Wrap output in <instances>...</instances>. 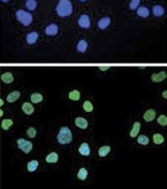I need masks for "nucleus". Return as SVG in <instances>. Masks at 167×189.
I'll return each mask as SVG.
<instances>
[{
    "mask_svg": "<svg viewBox=\"0 0 167 189\" xmlns=\"http://www.w3.org/2000/svg\"><path fill=\"white\" fill-rule=\"evenodd\" d=\"M56 12L59 17L70 16L73 13V5L69 0H59L56 7Z\"/></svg>",
    "mask_w": 167,
    "mask_h": 189,
    "instance_id": "1",
    "label": "nucleus"
},
{
    "mask_svg": "<svg viewBox=\"0 0 167 189\" xmlns=\"http://www.w3.org/2000/svg\"><path fill=\"white\" fill-rule=\"evenodd\" d=\"M72 139H73V136H72L71 131L66 126L61 127L59 134L57 135L58 142L61 145H66L71 142Z\"/></svg>",
    "mask_w": 167,
    "mask_h": 189,
    "instance_id": "2",
    "label": "nucleus"
},
{
    "mask_svg": "<svg viewBox=\"0 0 167 189\" xmlns=\"http://www.w3.org/2000/svg\"><path fill=\"white\" fill-rule=\"evenodd\" d=\"M16 18L23 25L28 26L33 22V16L29 12H26L23 9H19L16 12Z\"/></svg>",
    "mask_w": 167,
    "mask_h": 189,
    "instance_id": "3",
    "label": "nucleus"
},
{
    "mask_svg": "<svg viewBox=\"0 0 167 189\" xmlns=\"http://www.w3.org/2000/svg\"><path fill=\"white\" fill-rule=\"evenodd\" d=\"M17 143H18L19 149L22 151H24L25 154L29 153L33 149V143L29 142V141L25 140L24 138L19 139L17 141Z\"/></svg>",
    "mask_w": 167,
    "mask_h": 189,
    "instance_id": "4",
    "label": "nucleus"
},
{
    "mask_svg": "<svg viewBox=\"0 0 167 189\" xmlns=\"http://www.w3.org/2000/svg\"><path fill=\"white\" fill-rule=\"evenodd\" d=\"M78 24L82 29H89L91 25L90 17L87 14H82L78 20Z\"/></svg>",
    "mask_w": 167,
    "mask_h": 189,
    "instance_id": "5",
    "label": "nucleus"
},
{
    "mask_svg": "<svg viewBox=\"0 0 167 189\" xmlns=\"http://www.w3.org/2000/svg\"><path fill=\"white\" fill-rule=\"evenodd\" d=\"M167 74L165 71H160L159 73H155L151 75V80L154 83L162 82L164 79H166Z\"/></svg>",
    "mask_w": 167,
    "mask_h": 189,
    "instance_id": "6",
    "label": "nucleus"
},
{
    "mask_svg": "<svg viewBox=\"0 0 167 189\" xmlns=\"http://www.w3.org/2000/svg\"><path fill=\"white\" fill-rule=\"evenodd\" d=\"M59 32V27L55 24H51L48 25L45 29V34L48 36H55Z\"/></svg>",
    "mask_w": 167,
    "mask_h": 189,
    "instance_id": "7",
    "label": "nucleus"
},
{
    "mask_svg": "<svg viewBox=\"0 0 167 189\" xmlns=\"http://www.w3.org/2000/svg\"><path fill=\"white\" fill-rule=\"evenodd\" d=\"M156 116V111L154 109H149L145 112L143 118L146 122H151V121H154L155 118Z\"/></svg>",
    "mask_w": 167,
    "mask_h": 189,
    "instance_id": "8",
    "label": "nucleus"
},
{
    "mask_svg": "<svg viewBox=\"0 0 167 189\" xmlns=\"http://www.w3.org/2000/svg\"><path fill=\"white\" fill-rule=\"evenodd\" d=\"M110 23H111L110 18H109V17H104V18H102V19H100L99 20L98 27H99V29L104 30V29H106L107 27L110 25Z\"/></svg>",
    "mask_w": 167,
    "mask_h": 189,
    "instance_id": "9",
    "label": "nucleus"
},
{
    "mask_svg": "<svg viewBox=\"0 0 167 189\" xmlns=\"http://www.w3.org/2000/svg\"><path fill=\"white\" fill-rule=\"evenodd\" d=\"M74 123H75V126H76L77 127L83 129V130L87 128L88 125H89L88 121L85 120V118L83 117H77L76 119H75V121H74Z\"/></svg>",
    "mask_w": 167,
    "mask_h": 189,
    "instance_id": "10",
    "label": "nucleus"
},
{
    "mask_svg": "<svg viewBox=\"0 0 167 189\" xmlns=\"http://www.w3.org/2000/svg\"><path fill=\"white\" fill-rule=\"evenodd\" d=\"M79 151L80 153L83 156H88L90 155V146L88 145V143L84 142L80 145V148H79Z\"/></svg>",
    "mask_w": 167,
    "mask_h": 189,
    "instance_id": "11",
    "label": "nucleus"
},
{
    "mask_svg": "<svg viewBox=\"0 0 167 189\" xmlns=\"http://www.w3.org/2000/svg\"><path fill=\"white\" fill-rule=\"evenodd\" d=\"M38 34L37 32H30L27 34L26 37V40L29 44H35L36 41L38 40Z\"/></svg>",
    "mask_w": 167,
    "mask_h": 189,
    "instance_id": "12",
    "label": "nucleus"
},
{
    "mask_svg": "<svg viewBox=\"0 0 167 189\" xmlns=\"http://www.w3.org/2000/svg\"><path fill=\"white\" fill-rule=\"evenodd\" d=\"M140 127H141V125H140V123L139 121L134 122V125H133V127H132V130L130 131V137H132V138L136 137L137 135L139 134V132H140Z\"/></svg>",
    "mask_w": 167,
    "mask_h": 189,
    "instance_id": "13",
    "label": "nucleus"
},
{
    "mask_svg": "<svg viewBox=\"0 0 167 189\" xmlns=\"http://www.w3.org/2000/svg\"><path fill=\"white\" fill-rule=\"evenodd\" d=\"M22 110L26 115H32L34 111V108H33V105L30 104L29 102H25L22 106Z\"/></svg>",
    "mask_w": 167,
    "mask_h": 189,
    "instance_id": "14",
    "label": "nucleus"
},
{
    "mask_svg": "<svg viewBox=\"0 0 167 189\" xmlns=\"http://www.w3.org/2000/svg\"><path fill=\"white\" fill-rule=\"evenodd\" d=\"M152 12H153V14L155 16L161 17L164 15L165 9L161 5L156 4V5L153 6V8H152Z\"/></svg>",
    "mask_w": 167,
    "mask_h": 189,
    "instance_id": "15",
    "label": "nucleus"
},
{
    "mask_svg": "<svg viewBox=\"0 0 167 189\" xmlns=\"http://www.w3.org/2000/svg\"><path fill=\"white\" fill-rule=\"evenodd\" d=\"M19 97H20V92L19 91H12L7 96V101L9 102V103H13V102L16 101Z\"/></svg>",
    "mask_w": 167,
    "mask_h": 189,
    "instance_id": "16",
    "label": "nucleus"
},
{
    "mask_svg": "<svg viewBox=\"0 0 167 189\" xmlns=\"http://www.w3.org/2000/svg\"><path fill=\"white\" fill-rule=\"evenodd\" d=\"M14 75L11 72H6V73L2 74V76H1L2 81L5 84H10L14 81Z\"/></svg>",
    "mask_w": 167,
    "mask_h": 189,
    "instance_id": "17",
    "label": "nucleus"
},
{
    "mask_svg": "<svg viewBox=\"0 0 167 189\" xmlns=\"http://www.w3.org/2000/svg\"><path fill=\"white\" fill-rule=\"evenodd\" d=\"M137 15L141 17V18H147L150 15V11L149 9L145 6L142 7H139L137 8Z\"/></svg>",
    "mask_w": 167,
    "mask_h": 189,
    "instance_id": "18",
    "label": "nucleus"
},
{
    "mask_svg": "<svg viewBox=\"0 0 167 189\" xmlns=\"http://www.w3.org/2000/svg\"><path fill=\"white\" fill-rule=\"evenodd\" d=\"M76 49H77V50H78V51H79V52H80V53L85 52V51H86V50H87V49H88L87 41H86V40H85V39H81V40H80V41H79V43L77 44Z\"/></svg>",
    "mask_w": 167,
    "mask_h": 189,
    "instance_id": "19",
    "label": "nucleus"
},
{
    "mask_svg": "<svg viewBox=\"0 0 167 189\" xmlns=\"http://www.w3.org/2000/svg\"><path fill=\"white\" fill-rule=\"evenodd\" d=\"M59 161V155L53 151L46 156V162L48 163H56Z\"/></svg>",
    "mask_w": 167,
    "mask_h": 189,
    "instance_id": "20",
    "label": "nucleus"
},
{
    "mask_svg": "<svg viewBox=\"0 0 167 189\" xmlns=\"http://www.w3.org/2000/svg\"><path fill=\"white\" fill-rule=\"evenodd\" d=\"M30 100L34 104H38L43 101V96L39 93H33L30 96Z\"/></svg>",
    "mask_w": 167,
    "mask_h": 189,
    "instance_id": "21",
    "label": "nucleus"
},
{
    "mask_svg": "<svg viewBox=\"0 0 167 189\" xmlns=\"http://www.w3.org/2000/svg\"><path fill=\"white\" fill-rule=\"evenodd\" d=\"M38 167V161H36V160H33V161H31V162H29V163H28L27 169L29 172L33 173V172H34V171L37 170Z\"/></svg>",
    "mask_w": 167,
    "mask_h": 189,
    "instance_id": "22",
    "label": "nucleus"
},
{
    "mask_svg": "<svg viewBox=\"0 0 167 189\" xmlns=\"http://www.w3.org/2000/svg\"><path fill=\"white\" fill-rule=\"evenodd\" d=\"M110 150H111V147H110V146H102V147L99 148V156H101V157L106 156L108 154L110 153Z\"/></svg>",
    "mask_w": 167,
    "mask_h": 189,
    "instance_id": "23",
    "label": "nucleus"
},
{
    "mask_svg": "<svg viewBox=\"0 0 167 189\" xmlns=\"http://www.w3.org/2000/svg\"><path fill=\"white\" fill-rule=\"evenodd\" d=\"M25 6L29 11H33L37 8V2L36 0H27L25 3Z\"/></svg>",
    "mask_w": 167,
    "mask_h": 189,
    "instance_id": "24",
    "label": "nucleus"
},
{
    "mask_svg": "<svg viewBox=\"0 0 167 189\" xmlns=\"http://www.w3.org/2000/svg\"><path fill=\"white\" fill-rule=\"evenodd\" d=\"M68 98L70 99V100H72V101H79L80 99V91H77V90L70 91V92L68 93Z\"/></svg>",
    "mask_w": 167,
    "mask_h": 189,
    "instance_id": "25",
    "label": "nucleus"
},
{
    "mask_svg": "<svg viewBox=\"0 0 167 189\" xmlns=\"http://www.w3.org/2000/svg\"><path fill=\"white\" fill-rule=\"evenodd\" d=\"M77 177H78V178L80 179V180H85L88 177V171L85 169V167L80 168L79 173L77 174Z\"/></svg>",
    "mask_w": 167,
    "mask_h": 189,
    "instance_id": "26",
    "label": "nucleus"
},
{
    "mask_svg": "<svg viewBox=\"0 0 167 189\" xmlns=\"http://www.w3.org/2000/svg\"><path fill=\"white\" fill-rule=\"evenodd\" d=\"M153 142L155 144H157V145H160V144H162V143L165 142V138L164 137L160 134H155L153 136Z\"/></svg>",
    "mask_w": 167,
    "mask_h": 189,
    "instance_id": "27",
    "label": "nucleus"
},
{
    "mask_svg": "<svg viewBox=\"0 0 167 189\" xmlns=\"http://www.w3.org/2000/svg\"><path fill=\"white\" fill-rule=\"evenodd\" d=\"M14 124V121L11 119H4L2 121V128L3 130H8Z\"/></svg>",
    "mask_w": 167,
    "mask_h": 189,
    "instance_id": "28",
    "label": "nucleus"
},
{
    "mask_svg": "<svg viewBox=\"0 0 167 189\" xmlns=\"http://www.w3.org/2000/svg\"><path fill=\"white\" fill-rule=\"evenodd\" d=\"M137 142H138V143L140 144V145L145 146L147 145V144H149L150 140H149L148 137H146V136H145V135H140V136H139V137H138Z\"/></svg>",
    "mask_w": 167,
    "mask_h": 189,
    "instance_id": "29",
    "label": "nucleus"
},
{
    "mask_svg": "<svg viewBox=\"0 0 167 189\" xmlns=\"http://www.w3.org/2000/svg\"><path fill=\"white\" fill-rule=\"evenodd\" d=\"M83 108H84V110H85L86 112H91V111H93L94 110L93 105H92V103H91L90 101H85V103L83 105Z\"/></svg>",
    "mask_w": 167,
    "mask_h": 189,
    "instance_id": "30",
    "label": "nucleus"
},
{
    "mask_svg": "<svg viewBox=\"0 0 167 189\" xmlns=\"http://www.w3.org/2000/svg\"><path fill=\"white\" fill-rule=\"evenodd\" d=\"M157 122L161 126H165L167 125V117L166 115H160L158 119H157Z\"/></svg>",
    "mask_w": 167,
    "mask_h": 189,
    "instance_id": "31",
    "label": "nucleus"
},
{
    "mask_svg": "<svg viewBox=\"0 0 167 189\" xmlns=\"http://www.w3.org/2000/svg\"><path fill=\"white\" fill-rule=\"evenodd\" d=\"M37 135V131H36L35 128L33 127H29V128L27 130V136L29 138H34Z\"/></svg>",
    "mask_w": 167,
    "mask_h": 189,
    "instance_id": "32",
    "label": "nucleus"
},
{
    "mask_svg": "<svg viewBox=\"0 0 167 189\" xmlns=\"http://www.w3.org/2000/svg\"><path fill=\"white\" fill-rule=\"evenodd\" d=\"M140 0H131V2L130 3V8L131 10H135L137 9V7L140 5Z\"/></svg>",
    "mask_w": 167,
    "mask_h": 189,
    "instance_id": "33",
    "label": "nucleus"
},
{
    "mask_svg": "<svg viewBox=\"0 0 167 189\" xmlns=\"http://www.w3.org/2000/svg\"><path fill=\"white\" fill-rule=\"evenodd\" d=\"M99 68L100 70H102V71H105V70H107L110 69V66H99Z\"/></svg>",
    "mask_w": 167,
    "mask_h": 189,
    "instance_id": "34",
    "label": "nucleus"
},
{
    "mask_svg": "<svg viewBox=\"0 0 167 189\" xmlns=\"http://www.w3.org/2000/svg\"><path fill=\"white\" fill-rule=\"evenodd\" d=\"M162 96L164 97L165 99H166L167 98V91H165L163 93H162Z\"/></svg>",
    "mask_w": 167,
    "mask_h": 189,
    "instance_id": "35",
    "label": "nucleus"
},
{
    "mask_svg": "<svg viewBox=\"0 0 167 189\" xmlns=\"http://www.w3.org/2000/svg\"><path fill=\"white\" fill-rule=\"evenodd\" d=\"M8 1H10V0H1V2H3V3H8Z\"/></svg>",
    "mask_w": 167,
    "mask_h": 189,
    "instance_id": "36",
    "label": "nucleus"
},
{
    "mask_svg": "<svg viewBox=\"0 0 167 189\" xmlns=\"http://www.w3.org/2000/svg\"><path fill=\"white\" fill-rule=\"evenodd\" d=\"M0 105H1V106H3V100H2V99L0 100Z\"/></svg>",
    "mask_w": 167,
    "mask_h": 189,
    "instance_id": "37",
    "label": "nucleus"
},
{
    "mask_svg": "<svg viewBox=\"0 0 167 189\" xmlns=\"http://www.w3.org/2000/svg\"><path fill=\"white\" fill-rule=\"evenodd\" d=\"M0 113H1V114H0V116H3V110H0Z\"/></svg>",
    "mask_w": 167,
    "mask_h": 189,
    "instance_id": "38",
    "label": "nucleus"
},
{
    "mask_svg": "<svg viewBox=\"0 0 167 189\" xmlns=\"http://www.w3.org/2000/svg\"><path fill=\"white\" fill-rule=\"evenodd\" d=\"M79 1H80V2H86L87 0H79Z\"/></svg>",
    "mask_w": 167,
    "mask_h": 189,
    "instance_id": "39",
    "label": "nucleus"
}]
</instances>
